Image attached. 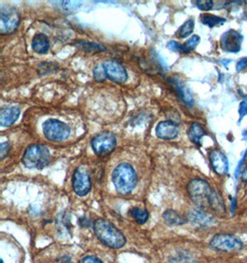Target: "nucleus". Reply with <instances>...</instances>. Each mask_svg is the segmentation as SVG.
I'll return each instance as SVG.
<instances>
[{
    "mask_svg": "<svg viewBox=\"0 0 247 263\" xmlns=\"http://www.w3.org/2000/svg\"><path fill=\"white\" fill-rule=\"evenodd\" d=\"M93 227L98 240L110 249H121L126 244V238L123 234L110 221L105 219H97L94 222Z\"/></svg>",
    "mask_w": 247,
    "mask_h": 263,
    "instance_id": "nucleus-1",
    "label": "nucleus"
},
{
    "mask_svg": "<svg viewBox=\"0 0 247 263\" xmlns=\"http://www.w3.org/2000/svg\"><path fill=\"white\" fill-rule=\"evenodd\" d=\"M137 175L130 163H120L112 173L115 189L122 195L131 193L137 185Z\"/></svg>",
    "mask_w": 247,
    "mask_h": 263,
    "instance_id": "nucleus-2",
    "label": "nucleus"
},
{
    "mask_svg": "<svg viewBox=\"0 0 247 263\" xmlns=\"http://www.w3.org/2000/svg\"><path fill=\"white\" fill-rule=\"evenodd\" d=\"M50 161V153L46 146L32 144L28 147L23 157V163L30 169H43Z\"/></svg>",
    "mask_w": 247,
    "mask_h": 263,
    "instance_id": "nucleus-3",
    "label": "nucleus"
},
{
    "mask_svg": "<svg viewBox=\"0 0 247 263\" xmlns=\"http://www.w3.org/2000/svg\"><path fill=\"white\" fill-rule=\"evenodd\" d=\"M212 191L213 189H211L209 184L203 179L191 180L187 186L188 194L191 200L201 209L208 207V200Z\"/></svg>",
    "mask_w": 247,
    "mask_h": 263,
    "instance_id": "nucleus-4",
    "label": "nucleus"
},
{
    "mask_svg": "<svg viewBox=\"0 0 247 263\" xmlns=\"http://www.w3.org/2000/svg\"><path fill=\"white\" fill-rule=\"evenodd\" d=\"M209 245L213 250L227 253L238 252L243 248V242L239 237L228 233L217 234L211 238Z\"/></svg>",
    "mask_w": 247,
    "mask_h": 263,
    "instance_id": "nucleus-5",
    "label": "nucleus"
},
{
    "mask_svg": "<svg viewBox=\"0 0 247 263\" xmlns=\"http://www.w3.org/2000/svg\"><path fill=\"white\" fill-rule=\"evenodd\" d=\"M44 135L46 140L53 142H60L69 138L70 128L67 124L58 119H48L43 125Z\"/></svg>",
    "mask_w": 247,
    "mask_h": 263,
    "instance_id": "nucleus-6",
    "label": "nucleus"
},
{
    "mask_svg": "<svg viewBox=\"0 0 247 263\" xmlns=\"http://www.w3.org/2000/svg\"><path fill=\"white\" fill-rule=\"evenodd\" d=\"M21 23V16L14 8L9 6H2L0 9V33L11 34L13 33Z\"/></svg>",
    "mask_w": 247,
    "mask_h": 263,
    "instance_id": "nucleus-7",
    "label": "nucleus"
},
{
    "mask_svg": "<svg viewBox=\"0 0 247 263\" xmlns=\"http://www.w3.org/2000/svg\"><path fill=\"white\" fill-rule=\"evenodd\" d=\"M91 145L96 155L104 156L110 155L117 145L116 136L112 132H101L92 140Z\"/></svg>",
    "mask_w": 247,
    "mask_h": 263,
    "instance_id": "nucleus-8",
    "label": "nucleus"
},
{
    "mask_svg": "<svg viewBox=\"0 0 247 263\" xmlns=\"http://www.w3.org/2000/svg\"><path fill=\"white\" fill-rule=\"evenodd\" d=\"M91 186L90 172L86 166L81 165L76 168L73 177V189L74 192L80 197H83L90 192Z\"/></svg>",
    "mask_w": 247,
    "mask_h": 263,
    "instance_id": "nucleus-9",
    "label": "nucleus"
},
{
    "mask_svg": "<svg viewBox=\"0 0 247 263\" xmlns=\"http://www.w3.org/2000/svg\"><path fill=\"white\" fill-rule=\"evenodd\" d=\"M103 64L108 79L115 83H124L128 79V74L123 65L117 60L109 59Z\"/></svg>",
    "mask_w": 247,
    "mask_h": 263,
    "instance_id": "nucleus-10",
    "label": "nucleus"
},
{
    "mask_svg": "<svg viewBox=\"0 0 247 263\" xmlns=\"http://www.w3.org/2000/svg\"><path fill=\"white\" fill-rule=\"evenodd\" d=\"M243 37L240 32L234 30H230L223 33L220 40L221 48L230 53H238L241 50Z\"/></svg>",
    "mask_w": 247,
    "mask_h": 263,
    "instance_id": "nucleus-11",
    "label": "nucleus"
},
{
    "mask_svg": "<svg viewBox=\"0 0 247 263\" xmlns=\"http://www.w3.org/2000/svg\"><path fill=\"white\" fill-rule=\"evenodd\" d=\"M209 162L214 172L219 176H226L229 171V162L224 154L215 149L209 153Z\"/></svg>",
    "mask_w": 247,
    "mask_h": 263,
    "instance_id": "nucleus-12",
    "label": "nucleus"
},
{
    "mask_svg": "<svg viewBox=\"0 0 247 263\" xmlns=\"http://www.w3.org/2000/svg\"><path fill=\"white\" fill-rule=\"evenodd\" d=\"M169 83L173 87L176 95L179 98L188 106H192L193 105V98L191 92L189 91L187 86L178 78H169Z\"/></svg>",
    "mask_w": 247,
    "mask_h": 263,
    "instance_id": "nucleus-13",
    "label": "nucleus"
},
{
    "mask_svg": "<svg viewBox=\"0 0 247 263\" xmlns=\"http://www.w3.org/2000/svg\"><path fill=\"white\" fill-rule=\"evenodd\" d=\"M178 126L172 121H162L156 127V136L165 141L173 140L178 136Z\"/></svg>",
    "mask_w": 247,
    "mask_h": 263,
    "instance_id": "nucleus-14",
    "label": "nucleus"
},
{
    "mask_svg": "<svg viewBox=\"0 0 247 263\" xmlns=\"http://www.w3.org/2000/svg\"><path fill=\"white\" fill-rule=\"evenodd\" d=\"M188 218L192 224L201 228L211 227L214 223V217L210 213H206L201 209L193 210L189 213Z\"/></svg>",
    "mask_w": 247,
    "mask_h": 263,
    "instance_id": "nucleus-15",
    "label": "nucleus"
},
{
    "mask_svg": "<svg viewBox=\"0 0 247 263\" xmlns=\"http://www.w3.org/2000/svg\"><path fill=\"white\" fill-rule=\"evenodd\" d=\"M21 111L18 107L10 106L1 109L0 112V125L2 127H10L18 120Z\"/></svg>",
    "mask_w": 247,
    "mask_h": 263,
    "instance_id": "nucleus-16",
    "label": "nucleus"
},
{
    "mask_svg": "<svg viewBox=\"0 0 247 263\" xmlns=\"http://www.w3.org/2000/svg\"><path fill=\"white\" fill-rule=\"evenodd\" d=\"M208 207H209L217 215H219L220 217L225 216L226 213H227L224 200H223L222 196L220 195L218 191H214V190L211 192L210 197H209Z\"/></svg>",
    "mask_w": 247,
    "mask_h": 263,
    "instance_id": "nucleus-17",
    "label": "nucleus"
},
{
    "mask_svg": "<svg viewBox=\"0 0 247 263\" xmlns=\"http://www.w3.org/2000/svg\"><path fill=\"white\" fill-rule=\"evenodd\" d=\"M50 47L49 40L44 33L36 34L32 38V48L37 54H45Z\"/></svg>",
    "mask_w": 247,
    "mask_h": 263,
    "instance_id": "nucleus-18",
    "label": "nucleus"
},
{
    "mask_svg": "<svg viewBox=\"0 0 247 263\" xmlns=\"http://www.w3.org/2000/svg\"><path fill=\"white\" fill-rule=\"evenodd\" d=\"M188 138L196 145L201 146L203 137L206 135L205 128L199 123H192L188 129Z\"/></svg>",
    "mask_w": 247,
    "mask_h": 263,
    "instance_id": "nucleus-19",
    "label": "nucleus"
},
{
    "mask_svg": "<svg viewBox=\"0 0 247 263\" xmlns=\"http://www.w3.org/2000/svg\"><path fill=\"white\" fill-rule=\"evenodd\" d=\"M163 219L165 222L169 227H177V226H183L187 220L183 217L182 214L175 212L173 210H168L163 213Z\"/></svg>",
    "mask_w": 247,
    "mask_h": 263,
    "instance_id": "nucleus-20",
    "label": "nucleus"
},
{
    "mask_svg": "<svg viewBox=\"0 0 247 263\" xmlns=\"http://www.w3.org/2000/svg\"><path fill=\"white\" fill-rule=\"evenodd\" d=\"M200 20L203 24H205L209 28L217 27L222 25L225 23V18H220L212 14H202Z\"/></svg>",
    "mask_w": 247,
    "mask_h": 263,
    "instance_id": "nucleus-21",
    "label": "nucleus"
},
{
    "mask_svg": "<svg viewBox=\"0 0 247 263\" xmlns=\"http://www.w3.org/2000/svg\"><path fill=\"white\" fill-rule=\"evenodd\" d=\"M75 46L78 47L79 49L85 52H102L105 51V46L96 44V43H92V42L79 41L75 44Z\"/></svg>",
    "mask_w": 247,
    "mask_h": 263,
    "instance_id": "nucleus-22",
    "label": "nucleus"
},
{
    "mask_svg": "<svg viewBox=\"0 0 247 263\" xmlns=\"http://www.w3.org/2000/svg\"><path fill=\"white\" fill-rule=\"evenodd\" d=\"M200 42V37L198 35H192L190 39H188L187 41L185 42V44H183L181 46V52L183 54H188L191 51L195 50L197 48Z\"/></svg>",
    "mask_w": 247,
    "mask_h": 263,
    "instance_id": "nucleus-23",
    "label": "nucleus"
},
{
    "mask_svg": "<svg viewBox=\"0 0 247 263\" xmlns=\"http://www.w3.org/2000/svg\"><path fill=\"white\" fill-rule=\"evenodd\" d=\"M193 28H195V21L192 18H190L180 27L177 34L181 38H185V37L189 36L190 34H192V32H193Z\"/></svg>",
    "mask_w": 247,
    "mask_h": 263,
    "instance_id": "nucleus-24",
    "label": "nucleus"
},
{
    "mask_svg": "<svg viewBox=\"0 0 247 263\" xmlns=\"http://www.w3.org/2000/svg\"><path fill=\"white\" fill-rule=\"evenodd\" d=\"M131 214L133 219L135 220V222L139 224H144L145 222H147L148 217H149V214L147 211L141 209V208H133L131 211Z\"/></svg>",
    "mask_w": 247,
    "mask_h": 263,
    "instance_id": "nucleus-25",
    "label": "nucleus"
},
{
    "mask_svg": "<svg viewBox=\"0 0 247 263\" xmlns=\"http://www.w3.org/2000/svg\"><path fill=\"white\" fill-rule=\"evenodd\" d=\"M94 78L96 82H104L107 79L105 68L103 67V64L97 65L96 68H94Z\"/></svg>",
    "mask_w": 247,
    "mask_h": 263,
    "instance_id": "nucleus-26",
    "label": "nucleus"
},
{
    "mask_svg": "<svg viewBox=\"0 0 247 263\" xmlns=\"http://www.w3.org/2000/svg\"><path fill=\"white\" fill-rule=\"evenodd\" d=\"M195 3L202 11H209L213 8V1L211 0H197Z\"/></svg>",
    "mask_w": 247,
    "mask_h": 263,
    "instance_id": "nucleus-27",
    "label": "nucleus"
},
{
    "mask_svg": "<svg viewBox=\"0 0 247 263\" xmlns=\"http://www.w3.org/2000/svg\"><path fill=\"white\" fill-rule=\"evenodd\" d=\"M238 113L240 116V119H239V124H240L242 119L247 115V103L245 101L241 102V104L239 105Z\"/></svg>",
    "mask_w": 247,
    "mask_h": 263,
    "instance_id": "nucleus-28",
    "label": "nucleus"
},
{
    "mask_svg": "<svg viewBox=\"0 0 247 263\" xmlns=\"http://www.w3.org/2000/svg\"><path fill=\"white\" fill-rule=\"evenodd\" d=\"M9 151V144L8 142H3L0 146V158L3 159L8 155Z\"/></svg>",
    "mask_w": 247,
    "mask_h": 263,
    "instance_id": "nucleus-29",
    "label": "nucleus"
},
{
    "mask_svg": "<svg viewBox=\"0 0 247 263\" xmlns=\"http://www.w3.org/2000/svg\"><path fill=\"white\" fill-rule=\"evenodd\" d=\"M181 46L182 45H180L175 41L169 42L167 45V47L169 48V50L173 51V52H181Z\"/></svg>",
    "mask_w": 247,
    "mask_h": 263,
    "instance_id": "nucleus-30",
    "label": "nucleus"
},
{
    "mask_svg": "<svg viewBox=\"0 0 247 263\" xmlns=\"http://www.w3.org/2000/svg\"><path fill=\"white\" fill-rule=\"evenodd\" d=\"M80 263H103L101 261L100 259L96 257H93V256H87L84 257L82 260L80 261Z\"/></svg>",
    "mask_w": 247,
    "mask_h": 263,
    "instance_id": "nucleus-31",
    "label": "nucleus"
},
{
    "mask_svg": "<svg viewBox=\"0 0 247 263\" xmlns=\"http://www.w3.org/2000/svg\"><path fill=\"white\" fill-rule=\"evenodd\" d=\"M247 68V58H244V59H242L241 60H239L238 62H237V65H236V70L240 72V71H242L243 69H245Z\"/></svg>",
    "mask_w": 247,
    "mask_h": 263,
    "instance_id": "nucleus-32",
    "label": "nucleus"
},
{
    "mask_svg": "<svg viewBox=\"0 0 247 263\" xmlns=\"http://www.w3.org/2000/svg\"><path fill=\"white\" fill-rule=\"evenodd\" d=\"M236 203H237V200H236V198H234L232 200V203H231V213H234L235 208H236Z\"/></svg>",
    "mask_w": 247,
    "mask_h": 263,
    "instance_id": "nucleus-33",
    "label": "nucleus"
},
{
    "mask_svg": "<svg viewBox=\"0 0 247 263\" xmlns=\"http://www.w3.org/2000/svg\"><path fill=\"white\" fill-rule=\"evenodd\" d=\"M242 180L243 182H247V164L245 168L243 169V174H242Z\"/></svg>",
    "mask_w": 247,
    "mask_h": 263,
    "instance_id": "nucleus-34",
    "label": "nucleus"
},
{
    "mask_svg": "<svg viewBox=\"0 0 247 263\" xmlns=\"http://www.w3.org/2000/svg\"><path fill=\"white\" fill-rule=\"evenodd\" d=\"M244 99H245V102L247 103V96H244Z\"/></svg>",
    "mask_w": 247,
    "mask_h": 263,
    "instance_id": "nucleus-35",
    "label": "nucleus"
},
{
    "mask_svg": "<svg viewBox=\"0 0 247 263\" xmlns=\"http://www.w3.org/2000/svg\"><path fill=\"white\" fill-rule=\"evenodd\" d=\"M1 263H4V260H3V259H1Z\"/></svg>",
    "mask_w": 247,
    "mask_h": 263,
    "instance_id": "nucleus-36",
    "label": "nucleus"
}]
</instances>
